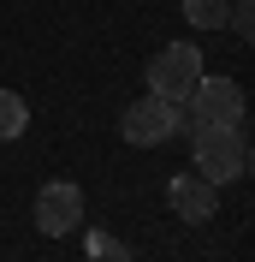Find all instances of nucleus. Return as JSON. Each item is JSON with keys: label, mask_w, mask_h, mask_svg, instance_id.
Here are the masks:
<instances>
[{"label": "nucleus", "mask_w": 255, "mask_h": 262, "mask_svg": "<svg viewBox=\"0 0 255 262\" xmlns=\"http://www.w3.org/2000/svg\"><path fill=\"white\" fill-rule=\"evenodd\" d=\"M166 203H172L178 221H208V214L220 209V185H208L202 173H178L166 185Z\"/></svg>", "instance_id": "nucleus-6"}, {"label": "nucleus", "mask_w": 255, "mask_h": 262, "mask_svg": "<svg viewBox=\"0 0 255 262\" xmlns=\"http://www.w3.org/2000/svg\"><path fill=\"white\" fill-rule=\"evenodd\" d=\"M36 227L48 232V238H65V232L83 227V191L71 179H54L36 191Z\"/></svg>", "instance_id": "nucleus-5"}, {"label": "nucleus", "mask_w": 255, "mask_h": 262, "mask_svg": "<svg viewBox=\"0 0 255 262\" xmlns=\"http://www.w3.org/2000/svg\"><path fill=\"white\" fill-rule=\"evenodd\" d=\"M184 125H243V83L238 78H196V90L184 96Z\"/></svg>", "instance_id": "nucleus-2"}, {"label": "nucleus", "mask_w": 255, "mask_h": 262, "mask_svg": "<svg viewBox=\"0 0 255 262\" xmlns=\"http://www.w3.org/2000/svg\"><path fill=\"white\" fill-rule=\"evenodd\" d=\"M196 78H202V48L196 42H172L148 60V96H160V101H184L196 90Z\"/></svg>", "instance_id": "nucleus-3"}, {"label": "nucleus", "mask_w": 255, "mask_h": 262, "mask_svg": "<svg viewBox=\"0 0 255 262\" xmlns=\"http://www.w3.org/2000/svg\"><path fill=\"white\" fill-rule=\"evenodd\" d=\"M190 149H196V173L208 185H232V179L249 173V137H243V125H196Z\"/></svg>", "instance_id": "nucleus-1"}, {"label": "nucleus", "mask_w": 255, "mask_h": 262, "mask_svg": "<svg viewBox=\"0 0 255 262\" xmlns=\"http://www.w3.org/2000/svg\"><path fill=\"white\" fill-rule=\"evenodd\" d=\"M24 125H30V101L18 96V90H0V143L24 137Z\"/></svg>", "instance_id": "nucleus-7"}, {"label": "nucleus", "mask_w": 255, "mask_h": 262, "mask_svg": "<svg viewBox=\"0 0 255 262\" xmlns=\"http://www.w3.org/2000/svg\"><path fill=\"white\" fill-rule=\"evenodd\" d=\"M119 131H125V143H137V149H155V143H166L172 131H184V101L137 96V101L125 107V119H119Z\"/></svg>", "instance_id": "nucleus-4"}, {"label": "nucleus", "mask_w": 255, "mask_h": 262, "mask_svg": "<svg viewBox=\"0 0 255 262\" xmlns=\"http://www.w3.org/2000/svg\"><path fill=\"white\" fill-rule=\"evenodd\" d=\"M184 18H190L196 30H225V18H232V0H184Z\"/></svg>", "instance_id": "nucleus-8"}]
</instances>
